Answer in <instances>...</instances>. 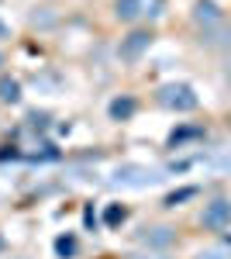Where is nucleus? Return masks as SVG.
Masks as SVG:
<instances>
[{"label":"nucleus","instance_id":"nucleus-7","mask_svg":"<svg viewBox=\"0 0 231 259\" xmlns=\"http://www.w3.org/2000/svg\"><path fill=\"white\" fill-rule=\"evenodd\" d=\"M142 239H145V245H159V249H162V245H169L176 235H173V228H145Z\"/></svg>","mask_w":231,"mask_h":259},{"label":"nucleus","instance_id":"nucleus-5","mask_svg":"<svg viewBox=\"0 0 231 259\" xmlns=\"http://www.w3.org/2000/svg\"><path fill=\"white\" fill-rule=\"evenodd\" d=\"M149 41H152L149 31H131L128 38L121 41V56H124V59H138V56L149 49Z\"/></svg>","mask_w":231,"mask_h":259},{"label":"nucleus","instance_id":"nucleus-11","mask_svg":"<svg viewBox=\"0 0 231 259\" xmlns=\"http://www.w3.org/2000/svg\"><path fill=\"white\" fill-rule=\"evenodd\" d=\"M31 24H35V28H52V24H56V14L38 11V14H31Z\"/></svg>","mask_w":231,"mask_h":259},{"label":"nucleus","instance_id":"nucleus-6","mask_svg":"<svg viewBox=\"0 0 231 259\" xmlns=\"http://www.w3.org/2000/svg\"><path fill=\"white\" fill-rule=\"evenodd\" d=\"M114 18L117 21H138L145 18V11H142V0H114Z\"/></svg>","mask_w":231,"mask_h":259},{"label":"nucleus","instance_id":"nucleus-16","mask_svg":"<svg viewBox=\"0 0 231 259\" xmlns=\"http://www.w3.org/2000/svg\"><path fill=\"white\" fill-rule=\"evenodd\" d=\"M4 38H11V28H7V24L0 21V41H4Z\"/></svg>","mask_w":231,"mask_h":259},{"label":"nucleus","instance_id":"nucleus-9","mask_svg":"<svg viewBox=\"0 0 231 259\" xmlns=\"http://www.w3.org/2000/svg\"><path fill=\"white\" fill-rule=\"evenodd\" d=\"M131 114H135V100H131V97H121V100L111 104V118L124 121V118H131Z\"/></svg>","mask_w":231,"mask_h":259},{"label":"nucleus","instance_id":"nucleus-14","mask_svg":"<svg viewBox=\"0 0 231 259\" xmlns=\"http://www.w3.org/2000/svg\"><path fill=\"white\" fill-rule=\"evenodd\" d=\"M193 194H197V190H193V187H187V190H179V194H169V197H166V204H169V207H176V204H179V200L193 197Z\"/></svg>","mask_w":231,"mask_h":259},{"label":"nucleus","instance_id":"nucleus-4","mask_svg":"<svg viewBox=\"0 0 231 259\" xmlns=\"http://www.w3.org/2000/svg\"><path fill=\"white\" fill-rule=\"evenodd\" d=\"M193 21H197L204 31H214V28H221L224 14H221V7H217L214 0H197V4H193Z\"/></svg>","mask_w":231,"mask_h":259},{"label":"nucleus","instance_id":"nucleus-2","mask_svg":"<svg viewBox=\"0 0 231 259\" xmlns=\"http://www.w3.org/2000/svg\"><path fill=\"white\" fill-rule=\"evenodd\" d=\"M155 180H159L155 169L135 166V162H124V166L114 169V183H124V187H149V183H155Z\"/></svg>","mask_w":231,"mask_h":259},{"label":"nucleus","instance_id":"nucleus-12","mask_svg":"<svg viewBox=\"0 0 231 259\" xmlns=\"http://www.w3.org/2000/svg\"><path fill=\"white\" fill-rule=\"evenodd\" d=\"M142 11H145V18H159L162 14V0H142Z\"/></svg>","mask_w":231,"mask_h":259},{"label":"nucleus","instance_id":"nucleus-1","mask_svg":"<svg viewBox=\"0 0 231 259\" xmlns=\"http://www.w3.org/2000/svg\"><path fill=\"white\" fill-rule=\"evenodd\" d=\"M159 104L183 114V111H193V107H197V94H193L187 83H166V87L159 90Z\"/></svg>","mask_w":231,"mask_h":259},{"label":"nucleus","instance_id":"nucleus-10","mask_svg":"<svg viewBox=\"0 0 231 259\" xmlns=\"http://www.w3.org/2000/svg\"><path fill=\"white\" fill-rule=\"evenodd\" d=\"M56 252L59 256H73V252H76V239H73V235H62V239L56 242Z\"/></svg>","mask_w":231,"mask_h":259},{"label":"nucleus","instance_id":"nucleus-17","mask_svg":"<svg viewBox=\"0 0 231 259\" xmlns=\"http://www.w3.org/2000/svg\"><path fill=\"white\" fill-rule=\"evenodd\" d=\"M138 259H166V256H138Z\"/></svg>","mask_w":231,"mask_h":259},{"label":"nucleus","instance_id":"nucleus-3","mask_svg":"<svg viewBox=\"0 0 231 259\" xmlns=\"http://www.w3.org/2000/svg\"><path fill=\"white\" fill-rule=\"evenodd\" d=\"M200 221H204V228H211V232H221V228H224V225L231 221V200H211V204L204 207Z\"/></svg>","mask_w":231,"mask_h":259},{"label":"nucleus","instance_id":"nucleus-15","mask_svg":"<svg viewBox=\"0 0 231 259\" xmlns=\"http://www.w3.org/2000/svg\"><path fill=\"white\" fill-rule=\"evenodd\" d=\"M197 259H231V252H224V249H204Z\"/></svg>","mask_w":231,"mask_h":259},{"label":"nucleus","instance_id":"nucleus-13","mask_svg":"<svg viewBox=\"0 0 231 259\" xmlns=\"http://www.w3.org/2000/svg\"><path fill=\"white\" fill-rule=\"evenodd\" d=\"M104 221H107V225H117V221H124V207L111 204V207H107V214H104Z\"/></svg>","mask_w":231,"mask_h":259},{"label":"nucleus","instance_id":"nucleus-8","mask_svg":"<svg viewBox=\"0 0 231 259\" xmlns=\"http://www.w3.org/2000/svg\"><path fill=\"white\" fill-rule=\"evenodd\" d=\"M0 100H4V104H18V100H21L18 80H11V76H4V80H0Z\"/></svg>","mask_w":231,"mask_h":259},{"label":"nucleus","instance_id":"nucleus-18","mask_svg":"<svg viewBox=\"0 0 231 259\" xmlns=\"http://www.w3.org/2000/svg\"><path fill=\"white\" fill-rule=\"evenodd\" d=\"M0 66H4V56H0Z\"/></svg>","mask_w":231,"mask_h":259}]
</instances>
